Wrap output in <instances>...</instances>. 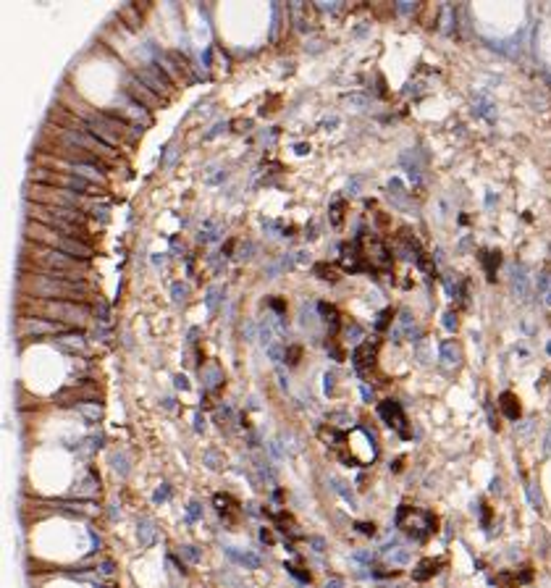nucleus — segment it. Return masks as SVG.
I'll return each mask as SVG.
<instances>
[{
	"mask_svg": "<svg viewBox=\"0 0 551 588\" xmlns=\"http://www.w3.org/2000/svg\"><path fill=\"white\" fill-rule=\"evenodd\" d=\"M333 381H336V376H333V373H326V394L333 391Z\"/></svg>",
	"mask_w": 551,
	"mask_h": 588,
	"instance_id": "obj_51",
	"label": "nucleus"
},
{
	"mask_svg": "<svg viewBox=\"0 0 551 588\" xmlns=\"http://www.w3.org/2000/svg\"><path fill=\"white\" fill-rule=\"evenodd\" d=\"M396 525L415 541H425L436 531V517L425 509H412V507H399L396 512Z\"/></svg>",
	"mask_w": 551,
	"mask_h": 588,
	"instance_id": "obj_3",
	"label": "nucleus"
},
{
	"mask_svg": "<svg viewBox=\"0 0 551 588\" xmlns=\"http://www.w3.org/2000/svg\"><path fill=\"white\" fill-rule=\"evenodd\" d=\"M344 210H347V203H344V200H336V203L331 205V223H333V226H341Z\"/></svg>",
	"mask_w": 551,
	"mask_h": 588,
	"instance_id": "obj_31",
	"label": "nucleus"
},
{
	"mask_svg": "<svg viewBox=\"0 0 551 588\" xmlns=\"http://www.w3.org/2000/svg\"><path fill=\"white\" fill-rule=\"evenodd\" d=\"M205 462H208V465H210L213 470L221 468V465H218V460H216V452H208V454H205Z\"/></svg>",
	"mask_w": 551,
	"mask_h": 588,
	"instance_id": "obj_47",
	"label": "nucleus"
},
{
	"mask_svg": "<svg viewBox=\"0 0 551 588\" xmlns=\"http://www.w3.org/2000/svg\"><path fill=\"white\" fill-rule=\"evenodd\" d=\"M102 572H105V575H111V572H113V565L111 562H102V567H100Z\"/></svg>",
	"mask_w": 551,
	"mask_h": 588,
	"instance_id": "obj_60",
	"label": "nucleus"
},
{
	"mask_svg": "<svg viewBox=\"0 0 551 588\" xmlns=\"http://www.w3.org/2000/svg\"><path fill=\"white\" fill-rule=\"evenodd\" d=\"M310 544H313V549H315V551H323V546H326V544H323V538H313Z\"/></svg>",
	"mask_w": 551,
	"mask_h": 588,
	"instance_id": "obj_55",
	"label": "nucleus"
},
{
	"mask_svg": "<svg viewBox=\"0 0 551 588\" xmlns=\"http://www.w3.org/2000/svg\"><path fill=\"white\" fill-rule=\"evenodd\" d=\"M438 357H441V363L446 365V368H457L459 365V360H462V349H459V344L457 342H443L441 344V349H438Z\"/></svg>",
	"mask_w": 551,
	"mask_h": 588,
	"instance_id": "obj_12",
	"label": "nucleus"
},
{
	"mask_svg": "<svg viewBox=\"0 0 551 588\" xmlns=\"http://www.w3.org/2000/svg\"><path fill=\"white\" fill-rule=\"evenodd\" d=\"M174 158H176V152H174V147H168V155H165V166H171V163H174Z\"/></svg>",
	"mask_w": 551,
	"mask_h": 588,
	"instance_id": "obj_59",
	"label": "nucleus"
},
{
	"mask_svg": "<svg viewBox=\"0 0 551 588\" xmlns=\"http://www.w3.org/2000/svg\"><path fill=\"white\" fill-rule=\"evenodd\" d=\"M221 234H223V226H221L216 218H208V221L200 226V234H197V239H200V242H216Z\"/></svg>",
	"mask_w": 551,
	"mask_h": 588,
	"instance_id": "obj_15",
	"label": "nucleus"
},
{
	"mask_svg": "<svg viewBox=\"0 0 551 588\" xmlns=\"http://www.w3.org/2000/svg\"><path fill=\"white\" fill-rule=\"evenodd\" d=\"M318 8L320 11H328V13H336V11L341 8V3H318Z\"/></svg>",
	"mask_w": 551,
	"mask_h": 588,
	"instance_id": "obj_42",
	"label": "nucleus"
},
{
	"mask_svg": "<svg viewBox=\"0 0 551 588\" xmlns=\"http://www.w3.org/2000/svg\"><path fill=\"white\" fill-rule=\"evenodd\" d=\"M375 363V347L370 342H362L360 347H355V352H352V365H355V370L360 376H365L367 370L373 368Z\"/></svg>",
	"mask_w": 551,
	"mask_h": 588,
	"instance_id": "obj_9",
	"label": "nucleus"
},
{
	"mask_svg": "<svg viewBox=\"0 0 551 588\" xmlns=\"http://www.w3.org/2000/svg\"><path fill=\"white\" fill-rule=\"evenodd\" d=\"M179 554H181V560H187V562H200L202 560V551L197 549V546H189V544H184V546H179Z\"/></svg>",
	"mask_w": 551,
	"mask_h": 588,
	"instance_id": "obj_29",
	"label": "nucleus"
},
{
	"mask_svg": "<svg viewBox=\"0 0 551 588\" xmlns=\"http://www.w3.org/2000/svg\"><path fill=\"white\" fill-rule=\"evenodd\" d=\"M328 420L336 423V426H347V423H352V415H349V412H333Z\"/></svg>",
	"mask_w": 551,
	"mask_h": 588,
	"instance_id": "obj_39",
	"label": "nucleus"
},
{
	"mask_svg": "<svg viewBox=\"0 0 551 588\" xmlns=\"http://www.w3.org/2000/svg\"><path fill=\"white\" fill-rule=\"evenodd\" d=\"M315 273H318V278H323V281H336V271L333 268H328V266H315Z\"/></svg>",
	"mask_w": 551,
	"mask_h": 588,
	"instance_id": "obj_35",
	"label": "nucleus"
},
{
	"mask_svg": "<svg viewBox=\"0 0 551 588\" xmlns=\"http://www.w3.org/2000/svg\"><path fill=\"white\" fill-rule=\"evenodd\" d=\"M260 538H263V544H273V533H270V531H265V528L260 531Z\"/></svg>",
	"mask_w": 551,
	"mask_h": 588,
	"instance_id": "obj_52",
	"label": "nucleus"
},
{
	"mask_svg": "<svg viewBox=\"0 0 551 588\" xmlns=\"http://www.w3.org/2000/svg\"><path fill=\"white\" fill-rule=\"evenodd\" d=\"M234 126H236V132H247L250 129V121H234Z\"/></svg>",
	"mask_w": 551,
	"mask_h": 588,
	"instance_id": "obj_54",
	"label": "nucleus"
},
{
	"mask_svg": "<svg viewBox=\"0 0 551 588\" xmlns=\"http://www.w3.org/2000/svg\"><path fill=\"white\" fill-rule=\"evenodd\" d=\"M318 313L331 323V334H336V329H339V310H336L333 305H328V302H320L318 305Z\"/></svg>",
	"mask_w": 551,
	"mask_h": 588,
	"instance_id": "obj_19",
	"label": "nucleus"
},
{
	"mask_svg": "<svg viewBox=\"0 0 551 588\" xmlns=\"http://www.w3.org/2000/svg\"><path fill=\"white\" fill-rule=\"evenodd\" d=\"M344 336H347L355 347H360V344H362V339H365V331H362L360 323L352 320V323H347V326H344Z\"/></svg>",
	"mask_w": 551,
	"mask_h": 588,
	"instance_id": "obj_24",
	"label": "nucleus"
},
{
	"mask_svg": "<svg viewBox=\"0 0 551 588\" xmlns=\"http://www.w3.org/2000/svg\"><path fill=\"white\" fill-rule=\"evenodd\" d=\"M176 389H181V391H187V389H189L187 376H176Z\"/></svg>",
	"mask_w": 551,
	"mask_h": 588,
	"instance_id": "obj_45",
	"label": "nucleus"
},
{
	"mask_svg": "<svg viewBox=\"0 0 551 588\" xmlns=\"http://www.w3.org/2000/svg\"><path fill=\"white\" fill-rule=\"evenodd\" d=\"M226 557L231 562H236V565H242V567H247V570H257L260 567V557L255 554V551H236V549H231V546H226Z\"/></svg>",
	"mask_w": 551,
	"mask_h": 588,
	"instance_id": "obj_11",
	"label": "nucleus"
},
{
	"mask_svg": "<svg viewBox=\"0 0 551 588\" xmlns=\"http://www.w3.org/2000/svg\"><path fill=\"white\" fill-rule=\"evenodd\" d=\"M436 570H438V562H436V560H423V562L415 567V572H412V578H415V580H428Z\"/></svg>",
	"mask_w": 551,
	"mask_h": 588,
	"instance_id": "obj_20",
	"label": "nucleus"
},
{
	"mask_svg": "<svg viewBox=\"0 0 551 588\" xmlns=\"http://www.w3.org/2000/svg\"><path fill=\"white\" fill-rule=\"evenodd\" d=\"M136 536H140V544L142 546H152L158 541V528L150 517H142L140 525H136Z\"/></svg>",
	"mask_w": 551,
	"mask_h": 588,
	"instance_id": "obj_13",
	"label": "nucleus"
},
{
	"mask_svg": "<svg viewBox=\"0 0 551 588\" xmlns=\"http://www.w3.org/2000/svg\"><path fill=\"white\" fill-rule=\"evenodd\" d=\"M124 116H129V118H134V121H140V123H150V116H147V111H145V105H140L136 100H126V108H124Z\"/></svg>",
	"mask_w": 551,
	"mask_h": 588,
	"instance_id": "obj_17",
	"label": "nucleus"
},
{
	"mask_svg": "<svg viewBox=\"0 0 551 588\" xmlns=\"http://www.w3.org/2000/svg\"><path fill=\"white\" fill-rule=\"evenodd\" d=\"M443 326H446L449 331H454V329H457V315H454V313H446V315H443Z\"/></svg>",
	"mask_w": 551,
	"mask_h": 588,
	"instance_id": "obj_41",
	"label": "nucleus"
},
{
	"mask_svg": "<svg viewBox=\"0 0 551 588\" xmlns=\"http://www.w3.org/2000/svg\"><path fill=\"white\" fill-rule=\"evenodd\" d=\"M213 502H216V509H218L223 517H228V512H236V509H239V504H236L231 497H228V494H218V497L213 499Z\"/></svg>",
	"mask_w": 551,
	"mask_h": 588,
	"instance_id": "obj_22",
	"label": "nucleus"
},
{
	"mask_svg": "<svg viewBox=\"0 0 551 588\" xmlns=\"http://www.w3.org/2000/svg\"><path fill=\"white\" fill-rule=\"evenodd\" d=\"M126 92H129L131 100H136V103L145 105V108H155V105L163 103V97H158L155 92H152L150 87H145L140 79H136V76H131V79L126 82Z\"/></svg>",
	"mask_w": 551,
	"mask_h": 588,
	"instance_id": "obj_8",
	"label": "nucleus"
},
{
	"mask_svg": "<svg viewBox=\"0 0 551 588\" xmlns=\"http://www.w3.org/2000/svg\"><path fill=\"white\" fill-rule=\"evenodd\" d=\"M136 79H140L145 87H150L152 92H155L158 97H171L174 95V82H171V76H168L160 66H145L136 71Z\"/></svg>",
	"mask_w": 551,
	"mask_h": 588,
	"instance_id": "obj_4",
	"label": "nucleus"
},
{
	"mask_svg": "<svg viewBox=\"0 0 551 588\" xmlns=\"http://www.w3.org/2000/svg\"><path fill=\"white\" fill-rule=\"evenodd\" d=\"M360 181H362V179H352V181L347 184V194H357V187H360Z\"/></svg>",
	"mask_w": 551,
	"mask_h": 588,
	"instance_id": "obj_44",
	"label": "nucleus"
},
{
	"mask_svg": "<svg viewBox=\"0 0 551 588\" xmlns=\"http://www.w3.org/2000/svg\"><path fill=\"white\" fill-rule=\"evenodd\" d=\"M194 431H197V433H202V431H205V420H202V415H200V412L194 415Z\"/></svg>",
	"mask_w": 551,
	"mask_h": 588,
	"instance_id": "obj_46",
	"label": "nucleus"
},
{
	"mask_svg": "<svg viewBox=\"0 0 551 588\" xmlns=\"http://www.w3.org/2000/svg\"><path fill=\"white\" fill-rule=\"evenodd\" d=\"M79 412L87 417L89 423H97L102 417V407L97 405V402H79Z\"/></svg>",
	"mask_w": 551,
	"mask_h": 588,
	"instance_id": "obj_21",
	"label": "nucleus"
},
{
	"mask_svg": "<svg viewBox=\"0 0 551 588\" xmlns=\"http://www.w3.org/2000/svg\"><path fill=\"white\" fill-rule=\"evenodd\" d=\"M412 8H415V6H409V3H407V0H402V3H399V6H396V11H399V13H409Z\"/></svg>",
	"mask_w": 551,
	"mask_h": 588,
	"instance_id": "obj_53",
	"label": "nucleus"
},
{
	"mask_svg": "<svg viewBox=\"0 0 551 588\" xmlns=\"http://www.w3.org/2000/svg\"><path fill=\"white\" fill-rule=\"evenodd\" d=\"M168 494H171V486L163 483V486L155 491V502H158V504H160V502H165V499H168Z\"/></svg>",
	"mask_w": 551,
	"mask_h": 588,
	"instance_id": "obj_40",
	"label": "nucleus"
},
{
	"mask_svg": "<svg viewBox=\"0 0 551 588\" xmlns=\"http://www.w3.org/2000/svg\"><path fill=\"white\" fill-rule=\"evenodd\" d=\"M499 407H501V412L507 415L509 420H517V417H520V399L512 391H504L499 397Z\"/></svg>",
	"mask_w": 551,
	"mask_h": 588,
	"instance_id": "obj_14",
	"label": "nucleus"
},
{
	"mask_svg": "<svg viewBox=\"0 0 551 588\" xmlns=\"http://www.w3.org/2000/svg\"><path fill=\"white\" fill-rule=\"evenodd\" d=\"M384 554H386V560H389V562H394V565H407V562H409V549H404V546L386 549Z\"/></svg>",
	"mask_w": 551,
	"mask_h": 588,
	"instance_id": "obj_25",
	"label": "nucleus"
},
{
	"mask_svg": "<svg viewBox=\"0 0 551 588\" xmlns=\"http://www.w3.org/2000/svg\"><path fill=\"white\" fill-rule=\"evenodd\" d=\"M512 291L517 294L520 300H525L530 294V276L525 266H514L512 268Z\"/></svg>",
	"mask_w": 551,
	"mask_h": 588,
	"instance_id": "obj_10",
	"label": "nucleus"
},
{
	"mask_svg": "<svg viewBox=\"0 0 551 588\" xmlns=\"http://www.w3.org/2000/svg\"><path fill=\"white\" fill-rule=\"evenodd\" d=\"M297 263H310L307 252H297Z\"/></svg>",
	"mask_w": 551,
	"mask_h": 588,
	"instance_id": "obj_61",
	"label": "nucleus"
},
{
	"mask_svg": "<svg viewBox=\"0 0 551 588\" xmlns=\"http://www.w3.org/2000/svg\"><path fill=\"white\" fill-rule=\"evenodd\" d=\"M389 323H391V307H386V310L378 315V320H375V329H378V331H384V329L389 326Z\"/></svg>",
	"mask_w": 551,
	"mask_h": 588,
	"instance_id": "obj_38",
	"label": "nucleus"
},
{
	"mask_svg": "<svg viewBox=\"0 0 551 588\" xmlns=\"http://www.w3.org/2000/svg\"><path fill=\"white\" fill-rule=\"evenodd\" d=\"M362 399H365V402H370V399H373V389H367V386H362Z\"/></svg>",
	"mask_w": 551,
	"mask_h": 588,
	"instance_id": "obj_58",
	"label": "nucleus"
},
{
	"mask_svg": "<svg viewBox=\"0 0 551 588\" xmlns=\"http://www.w3.org/2000/svg\"><path fill=\"white\" fill-rule=\"evenodd\" d=\"M19 289L21 297H35V300H66V302L87 300L84 281H66V278H55L45 273H21Z\"/></svg>",
	"mask_w": 551,
	"mask_h": 588,
	"instance_id": "obj_1",
	"label": "nucleus"
},
{
	"mask_svg": "<svg viewBox=\"0 0 551 588\" xmlns=\"http://www.w3.org/2000/svg\"><path fill=\"white\" fill-rule=\"evenodd\" d=\"M362 244H365L362 247L365 260L370 263V266H375L381 271H391V252H389V247L384 242H381V239H362Z\"/></svg>",
	"mask_w": 551,
	"mask_h": 588,
	"instance_id": "obj_7",
	"label": "nucleus"
},
{
	"mask_svg": "<svg viewBox=\"0 0 551 588\" xmlns=\"http://www.w3.org/2000/svg\"><path fill=\"white\" fill-rule=\"evenodd\" d=\"M378 415H381V420H384L389 428H394L402 439H409L407 417H404V410L399 407V402H396V399H384V402H381V405H378Z\"/></svg>",
	"mask_w": 551,
	"mask_h": 588,
	"instance_id": "obj_6",
	"label": "nucleus"
},
{
	"mask_svg": "<svg viewBox=\"0 0 551 588\" xmlns=\"http://www.w3.org/2000/svg\"><path fill=\"white\" fill-rule=\"evenodd\" d=\"M111 465H113V470L118 473V475H129V460H126V454H113L111 457Z\"/></svg>",
	"mask_w": 551,
	"mask_h": 588,
	"instance_id": "obj_32",
	"label": "nucleus"
},
{
	"mask_svg": "<svg viewBox=\"0 0 551 588\" xmlns=\"http://www.w3.org/2000/svg\"><path fill=\"white\" fill-rule=\"evenodd\" d=\"M197 520H202V504L200 502H189V507H187V522H197Z\"/></svg>",
	"mask_w": 551,
	"mask_h": 588,
	"instance_id": "obj_33",
	"label": "nucleus"
},
{
	"mask_svg": "<svg viewBox=\"0 0 551 588\" xmlns=\"http://www.w3.org/2000/svg\"><path fill=\"white\" fill-rule=\"evenodd\" d=\"M68 326L55 323L48 318H37V315H24L19 320V334L21 336H50V334H63Z\"/></svg>",
	"mask_w": 551,
	"mask_h": 588,
	"instance_id": "obj_5",
	"label": "nucleus"
},
{
	"mask_svg": "<svg viewBox=\"0 0 551 588\" xmlns=\"http://www.w3.org/2000/svg\"><path fill=\"white\" fill-rule=\"evenodd\" d=\"M475 108H478V113H480V116H488V108H491V103H488V100H480Z\"/></svg>",
	"mask_w": 551,
	"mask_h": 588,
	"instance_id": "obj_48",
	"label": "nucleus"
},
{
	"mask_svg": "<svg viewBox=\"0 0 551 588\" xmlns=\"http://www.w3.org/2000/svg\"><path fill=\"white\" fill-rule=\"evenodd\" d=\"M32 310L37 318H48L55 323H63V326H84L89 310L82 302H66V300H35Z\"/></svg>",
	"mask_w": 551,
	"mask_h": 588,
	"instance_id": "obj_2",
	"label": "nucleus"
},
{
	"mask_svg": "<svg viewBox=\"0 0 551 588\" xmlns=\"http://www.w3.org/2000/svg\"><path fill=\"white\" fill-rule=\"evenodd\" d=\"M389 197L394 200V205H404V200H407V192H404V187H402V181L399 179H391L389 181Z\"/></svg>",
	"mask_w": 551,
	"mask_h": 588,
	"instance_id": "obj_23",
	"label": "nucleus"
},
{
	"mask_svg": "<svg viewBox=\"0 0 551 588\" xmlns=\"http://www.w3.org/2000/svg\"><path fill=\"white\" fill-rule=\"evenodd\" d=\"M499 252H486L483 255V268H486V273H488V278H494L496 276V268H499Z\"/></svg>",
	"mask_w": 551,
	"mask_h": 588,
	"instance_id": "obj_28",
	"label": "nucleus"
},
{
	"mask_svg": "<svg viewBox=\"0 0 551 588\" xmlns=\"http://www.w3.org/2000/svg\"><path fill=\"white\" fill-rule=\"evenodd\" d=\"M255 250V244L252 242H247V244H242V250H239V257H252L250 252Z\"/></svg>",
	"mask_w": 551,
	"mask_h": 588,
	"instance_id": "obj_43",
	"label": "nucleus"
},
{
	"mask_svg": "<svg viewBox=\"0 0 551 588\" xmlns=\"http://www.w3.org/2000/svg\"><path fill=\"white\" fill-rule=\"evenodd\" d=\"M299 357H302V347H286V363L289 365H297L299 363Z\"/></svg>",
	"mask_w": 551,
	"mask_h": 588,
	"instance_id": "obj_37",
	"label": "nucleus"
},
{
	"mask_svg": "<svg viewBox=\"0 0 551 588\" xmlns=\"http://www.w3.org/2000/svg\"><path fill=\"white\" fill-rule=\"evenodd\" d=\"M97 486H100V481H97V475L95 473H87V478H84V481L79 483V486H76L74 488V494H76V497H92V494H95L97 491Z\"/></svg>",
	"mask_w": 551,
	"mask_h": 588,
	"instance_id": "obj_18",
	"label": "nucleus"
},
{
	"mask_svg": "<svg viewBox=\"0 0 551 588\" xmlns=\"http://www.w3.org/2000/svg\"><path fill=\"white\" fill-rule=\"evenodd\" d=\"M357 531L365 533V536H373V525H367V522H357Z\"/></svg>",
	"mask_w": 551,
	"mask_h": 588,
	"instance_id": "obj_49",
	"label": "nucleus"
},
{
	"mask_svg": "<svg viewBox=\"0 0 551 588\" xmlns=\"http://www.w3.org/2000/svg\"><path fill=\"white\" fill-rule=\"evenodd\" d=\"M331 486H333V491H336V494H341V497H344L352 507H355V494H352V488L341 481V478H331Z\"/></svg>",
	"mask_w": 551,
	"mask_h": 588,
	"instance_id": "obj_27",
	"label": "nucleus"
},
{
	"mask_svg": "<svg viewBox=\"0 0 551 588\" xmlns=\"http://www.w3.org/2000/svg\"><path fill=\"white\" fill-rule=\"evenodd\" d=\"M221 294H223V286H218V284L208 289V297H205V305H208V310H216V307H218V302L223 300Z\"/></svg>",
	"mask_w": 551,
	"mask_h": 588,
	"instance_id": "obj_30",
	"label": "nucleus"
},
{
	"mask_svg": "<svg viewBox=\"0 0 551 588\" xmlns=\"http://www.w3.org/2000/svg\"><path fill=\"white\" fill-rule=\"evenodd\" d=\"M284 567H286V572H292V575H294L299 583H310V572H304V570L294 567L292 562H284Z\"/></svg>",
	"mask_w": 551,
	"mask_h": 588,
	"instance_id": "obj_34",
	"label": "nucleus"
},
{
	"mask_svg": "<svg viewBox=\"0 0 551 588\" xmlns=\"http://www.w3.org/2000/svg\"><path fill=\"white\" fill-rule=\"evenodd\" d=\"M307 150H310L307 145H297V152H299V155H304V152H307Z\"/></svg>",
	"mask_w": 551,
	"mask_h": 588,
	"instance_id": "obj_62",
	"label": "nucleus"
},
{
	"mask_svg": "<svg viewBox=\"0 0 551 588\" xmlns=\"http://www.w3.org/2000/svg\"><path fill=\"white\" fill-rule=\"evenodd\" d=\"M200 376H202V386H205V389H218L221 381H223L221 368H216V365H210V368L200 370Z\"/></svg>",
	"mask_w": 551,
	"mask_h": 588,
	"instance_id": "obj_16",
	"label": "nucleus"
},
{
	"mask_svg": "<svg viewBox=\"0 0 551 588\" xmlns=\"http://www.w3.org/2000/svg\"><path fill=\"white\" fill-rule=\"evenodd\" d=\"M341 585H344V583H341L339 578H331V580L326 583V588H341Z\"/></svg>",
	"mask_w": 551,
	"mask_h": 588,
	"instance_id": "obj_57",
	"label": "nucleus"
},
{
	"mask_svg": "<svg viewBox=\"0 0 551 588\" xmlns=\"http://www.w3.org/2000/svg\"><path fill=\"white\" fill-rule=\"evenodd\" d=\"M349 103H355V105H367V97H360V95H352Z\"/></svg>",
	"mask_w": 551,
	"mask_h": 588,
	"instance_id": "obj_56",
	"label": "nucleus"
},
{
	"mask_svg": "<svg viewBox=\"0 0 551 588\" xmlns=\"http://www.w3.org/2000/svg\"><path fill=\"white\" fill-rule=\"evenodd\" d=\"M58 342L63 349H84V336L82 334H63L58 336Z\"/></svg>",
	"mask_w": 551,
	"mask_h": 588,
	"instance_id": "obj_26",
	"label": "nucleus"
},
{
	"mask_svg": "<svg viewBox=\"0 0 551 588\" xmlns=\"http://www.w3.org/2000/svg\"><path fill=\"white\" fill-rule=\"evenodd\" d=\"M543 454H546V457H551V428H548V433H546V441H543Z\"/></svg>",
	"mask_w": 551,
	"mask_h": 588,
	"instance_id": "obj_50",
	"label": "nucleus"
},
{
	"mask_svg": "<svg viewBox=\"0 0 551 588\" xmlns=\"http://www.w3.org/2000/svg\"><path fill=\"white\" fill-rule=\"evenodd\" d=\"M171 294H174V302H184V300L189 297V289L184 286V284H174V286H171Z\"/></svg>",
	"mask_w": 551,
	"mask_h": 588,
	"instance_id": "obj_36",
	"label": "nucleus"
}]
</instances>
